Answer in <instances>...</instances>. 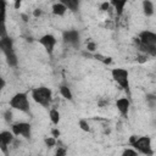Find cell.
<instances>
[{
	"instance_id": "1",
	"label": "cell",
	"mask_w": 156,
	"mask_h": 156,
	"mask_svg": "<svg viewBox=\"0 0 156 156\" xmlns=\"http://www.w3.org/2000/svg\"><path fill=\"white\" fill-rule=\"evenodd\" d=\"M130 145L134 147V150L139 154H143L145 156H152L154 150L151 146V138L150 136H136L132 135L129 139Z\"/></svg>"
},
{
	"instance_id": "2",
	"label": "cell",
	"mask_w": 156,
	"mask_h": 156,
	"mask_svg": "<svg viewBox=\"0 0 156 156\" xmlns=\"http://www.w3.org/2000/svg\"><path fill=\"white\" fill-rule=\"evenodd\" d=\"M32 99L43 107H49L52 101V91L48 87H38L30 91Z\"/></svg>"
},
{
	"instance_id": "3",
	"label": "cell",
	"mask_w": 156,
	"mask_h": 156,
	"mask_svg": "<svg viewBox=\"0 0 156 156\" xmlns=\"http://www.w3.org/2000/svg\"><path fill=\"white\" fill-rule=\"evenodd\" d=\"M9 105L11 108L24 112V113H29L30 111V105H29V100H28V95L26 93H17L15 94L10 101Z\"/></svg>"
},
{
	"instance_id": "4",
	"label": "cell",
	"mask_w": 156,
	"mask_h": 156,
	"mask_svg": "<svg viewBox=\"0 0 156 156\" xmlns=\"http://www.w3.org/2000/svg\"><path fill=\"white\" fill-rule=\"evenodd\" d=\"M111 76L113 80L124 90L129 94V72L126 68L117 67L111 69Z\"/></svg>"
},
{
	"instance_id": "5",
	"label": "cell",
	"mask_w": 156,
	"mask_h": 156,
	"mask_svg": "<svg viewBox=\"0 0 156 156\" xmlns=\"http://www.w3.org/2000/svg\"><path fill=\"white\" fill-rule=\"evenodd\" d=\"M11 132L15 136H22L24 139H30L32 136V126L27 122H17L11 126Z\"/></svg>"
},
{
	"instance_id": "6",
	"label": "cell",
	"mask_w": 156,
	"mask_h": 156,
	"mask_svg": "<svg viewBox=\"0 0 156 156\" xmlns=\"http://www.w3.org/2000/svg\"><path fill=\"white\" fill-rule=\"evenodd\" d=\"M62 39H63V43L74 48V49H78L79 45H80V34L77 29H67L62 33Z\"/></svg>"
},
{
	"instance_id": "7",
	"label": "cell",
	"mask_w": 156,
	"mask_h": 156,
	"mask_svg": "<svg viewBox=\"0 0 156 156\" xmlns=\"http://www.w3.org/2000/svg\"><path fill=\"white\" fill-rule=\"evenodd\" d=\"M13 140H15V135L12 134V132L9 130L0 132V151L5 156H9V145L12 144Z\"/></svg>"
},
{
	"instance_id": "8",
	"label": "cell",
	"mask_w": 156,
	"mask_h": 156,
	"mask_svg": "<svg viewBox=\"0 0 156 156\" xmlns=\"http://www.w3.org/2000/svg\"><path fill=\"white\" fill-rule=\"evenodd\" d=\"M57 40L55 38V35L52 34H44L43 37L39 38V44L45 49V51L51 56L52 52H54V49H55V45H56Z\"/></svg>"
},
{
	"instance_id": "9",
	"label": "cell",
	"mask_w": 156,
	"mask_h": 156,
	"mask_svg": "<svg viewBox=\"0 0 156 156\" xmlns=\"http://www.w3.org/2000/svg\"><path fill=\"white\" fill-rule=\"evenodd\" d=\"M0 51L6 56L13 55L15 49H13V41L10 37H5V38H0Z\"/></svg>"
},
{
	"instance_id": "10",
	"label": "cell",
	"mask_w": 156,
	"mask_h": 156,
	"mask_svg": "<svg viewBox=\"0 0 156 156\" xmlns=\"http://www.w3.org/2000/svg\"><path fill=\"white\" fill-rule=\"evenodd\" d=\"M116 107L123 117H128L129 107H130V100L128 98H119L116 101Z\"/></svg>"
},
{
	"instance_id": "11",
	"label": "cell",
	"mask_w": 156,
	"mask_h": 156,
	"mask_svg": "<svg viewBox=\"0 0 156 156\" xmlns=\"http://www.w3.org/2000/svg\"><path fill=\"white\" fill-rule=\"evenodd\" d=\"M110 5L113 6V9H115V11H116V15H117L118 17H121L122 13H123L124 6L127 5V0H112V1L110 2Z\"/></svg>"
},
{
	"instance_id": "12",
	"label": "cell",
	"mask_w": 156,
	"mask_h": 156,
	"mask_svg": "<svg viewBox=\"0 0 156 156\" xmlns=\"http://www.w3.org/2000/svg\"><path fill=\"white\" fill-rule=\"evenodd\" d=\"M51 11H52V13H54L55 16H63V15L67 12V9H66V6L60 1V2H56V4L52 5Z\"/></svg>"
},
{
	"instance_id": "13",
	"label": "cell",
	"mask_w": 156,
	"mask_h": 156,
	"mask_svg": "<svg viewBox=\"0 0 156 156\" xmlns=\"http://www.w3.org/2000/svg\"><path fill=\"white\" fill-rule=\"evenodd\" d=\"M143 11H144V15L146 17H150L154 15V2L150 1V0H144L143 1Z\"/></svg>"
},
{
	"instance_id": "14",
	"label": "cell",
	"mask_w": 156,
	"mask_h": 156,
	"mask_svg": "<svg viewBox=\"0 0 156 156\" xmlns=\"http://www.w3.org/2000/svg\"><path fill=\"white\" fill-rule=\"evenodd\" d=\"M58 90H60V94L62 95V98H65L66 100H69V101L73 100V94H72V91H71V89H69L68 85L61 84L60 88H58Z\"/></svg>"
},
{
	"instance_id": "15",
	"label": "cell",
	"mask_w": 156,
	"mask_h": 156,
	"mask_svg": "<svg viewBox=\"0 0 156 156\" xmlns=\"http://www.w3.org/2000/svg\"><path fill=\"white\" fill-rule=\"evenodd\" d=\"M61 2L66 6L67 10H71V11H73V12H76V11L78 10L79 4H80L78 0H62Z\"/></svg>"
},
{
	"instance_id": "16",
	"label": "cell",
	"mask_w": 156,
	"mask_h": 156,
	"mask_svg": "<svg viewBox=\"0 0 156 156\" xmlns=\"http://www.w3.org/2000/svg\"><path fill=\"white\" fill-rule=\"evenodd\" d=\"M49 117H50L51 122H52L55 126H57V124H58L60 118H61L60 112H58V110H56V108H51V110L49 111Z\"/></svg>"
},
{
	"instance_id": "17",
	"label": "cell",
	"mask_w": 156,
	"mask_h": 156,
	"mask_svg": "<svg viewBox=\"0 0 156 156\" xmlns=\"http://www.w3.org/2000/svg\"><path fill=\"white\" fill-rule=\"evenodd\" d=\"M6 1L0 0V24L5 23L6 20Z\"/></svg>"
},
{
	"instance_id": "18",
	"label": "cell",
	"mask_w": 156,
	"mask_h": 156,
	"mask_svg": "<svg viewBox=\"0 0 156 156\" xmlns=\"http://www.w3.org/2000/svg\"><path fill=\"white\" fill-rule=\"evenodd\" d=\"M5 58H6V63H7L10 67H17V65H18V60H17L16 54L10 55V56H6Z\"/></svg>"
},
{
	"instance_id": "19",
	"label": "cell",
	"mask_w": 156,
	"mask_h": 156,
	"mask_svg": "<svg viewBox=\"0 0 156 156\" xmlns=\"http://www.w3.org/2000/svg\"><path fill=\"white\" fill-rule=\"evenodd\" d=\"M146 102H147V105H149L151 108H154L155 105H156V96H155L154 94H147V95H146Z\"/></svg>"
},
{
	"instance_id": "20",
	"label": "cell",
	"mask_w": 156,
	"mask_h": 156,
	"mask_svg": "<svg viewBox=\"0 0 156 156\" xmlns=\"http://www.w3.org/2000/svg\"><path fill=\"white\" fill-rule=\"evenodd\" d=\"M78 126H79V128H80L82 130H84V132H90V126H89V123H88L87 119H79Z\"/></svg>"
},
{
	"instance_id": "21",
	"label": "cell",
	"mask_w": 156,
	"mask_h": 156,
	"mask_svg": "<svg viewBox=\"0 0 156 156\" xmlns=\"http://www.w3.org/2000/svg\"><path fill=\"white\" fill-rule=\"evenodd\" d=\"M4 119H5V122L6 123H11L12 122V117H13V115H12V111H11V108H7L6 111H4Z\"/></svg>"
},
{
	"instance_id": "22",
	"label": "cell",
	"mask_w": 156,
	"mask_h": 156,
	"mask_svg": "<svg viewBox=\"0 0 156 156\" xmlns=\"http://www.w3.org/2000/svg\"><path fill=\"white\" fill-rule=\"evenodd\" d=\"M44 143H45V145H46L48 147H52V146L56 145V139L52 138V136H49V138H45V139H44Z\"/></svg>"
},
{
	"instance_id": "23",
	"label": "cell",
	"mask_w": 156,
	"mask_h": 156,
	"mask_svg": "<svg viewBox=\"0 0 156 156\" xmlns=\"http://www.w3.org/2000/svg\"><path fill=\"white\" fill-rule=\"evenodd\" d=\"M121 156H138V152L134 149H126V150H123Z\"/></svg>"
},
{
	"instance_id": "24",
	"label": "cell",
	"mask_w": 156,
	"mask_h": 156,
	"mask_svg": "<svg viewBox=\"0 0 156 156\" xmlns=\"http://www.w3.org/2000/svg\"><path fill=\"white\" fill-rule=\"evenodd\" d=\"M5 37H9V34H7L5 23H2V24H0V38H5Z\"/></svg>"
},
{
	"instance_id": "25",
	"label": "cell",
	"mask_w": 156,
	"mask_h": 156,
	"mask_svg": "<svg viewBox=\"0 0 156 156\" xmlns=\"http://www.w3.org/2000/svg\"><path fill=\"white\" fill-rule=\"evenodd\" d=\"M136 60H138V62H139V63H144V62H146V61L149 60V56H147V55H145V54H140V55L138 56V58H136Z\"/></svg>"
},
{
	"instance_id": "26",
	"label": "cell",
	"mask_w": 156,
	"mask_h": 156,
	"mask_svg": "<svg viewBox=\"0 0 156 156\" xmlns=\"http://www.w3.org/2000/svg\"><path fill=\"white\" fill-rule=\"evenodd\" d=\"M95 48H96V44L94 41H89L87 44V50L88 51H95Z\"/></svg>"
},
{
	"instance_id": "27",
	"label": "cell",
	"mask_w": 156,
	"mask_h": 156,
	"mask_svg": "<svg viewBox=\"0 0 156 156\" xmlns=\"http://www.w3.org/2000/svg\"><path fill=\"white\" fill-rule=\"evenodd\" d=\"M54 156H66V150L63 147H58Z\"/></svg>"
},
{
	"instance_id": "28",
	"label": "cell",
	"mask_w": 156,
	"mask_h": 156,
	"mask_svg": "<svg viewBox=\"0 0 156 156\" xmlns=\"http://www.w3.org/2000/svg\"><path fill=\"white\" fill-rule=\"evenodd\" d=\"M5 85H6V82H5V79H4L2 77H0V93L2 91V89L5 88Z\"/></svg>"
},
{
	"instance_id": "29",
	"label": "cell",
	"mask_w": 156,
	"mask_h": 156,
	"mask_svg": "<svg viewBox=\"0 0 156 156\" xmlns=\"http://www.w3.org/2000/svg\"><path fill=\"white\" fill-rule=\"evenodd\" d=\"M110 6H111V5H110V2H102V4H101V10H102V11H105V10L110 9Z\"/></svg>"
},
{
	"instance_id": "30",
	"label": "cell",
	"mask_w": 156,
	"mask_h": 156,
	"mask_svg": "<svg viewBox=\"0 0 156 156\" xmlns=\"http://www.w3.org/2000/svg\"><path fill=\"white\" fill-rule=\"evenodd\" d=\"M33 16H34V17L41 16V10H40V9H35V10L33 11Z\"/></svg>"
},
{
	"instance_id": "31",
	"label": "cell",
	"mask_w": 156,
	"mask_h": 156,
	"mask_svg": "<svg viewBox=\"0 0 156 156\" xmlns=\"http://www.w3.org/2000/svg\"><path fill=\"white\" fill-rule=\"evenodd\" d=\"M51 133H52V138H55V139L60 135V130H58V129H56V128H55V129H52V130H51Z\"/></svg>"
},
{
	"instance_id": "32",
	"label": "cell",
	"mask_w": 156,
	"mask_h": 156,
	"mask_svg": "<svg viewBox=\"0 0 156 156\" xmlns=\"http://www.w3.org/2000/svg\"><path fill=\"white\" fill-rule=\"evenodd\" d=\"M21 5H22V1L21 0H17L16 2H15V9L17 10V9H20L21 7Z\"/></svg>"
},
{
	"instance_id": "33",
	"label": "cell",
	"mask_w": 156,
	"mask_h": 156,
	"mask_svg": "<svg viewBox=\"0 0 156 156\" xmlns=\"http://www.w3.org/2000/svg\"><path fill=\"white\" fill-rule=\"evenodd\" d=\"M102 62L104 63H111V57H104Z\"/></svg>"
},
{
	"instance_id": "34",
	"label": "cell",
	"mask_w": 156,
	"mask_h": 156,
	"mask_svg": "<svg viewBox=\"0 0 156 156\" xmlns=\"http://www.w3.org/2000/svg\"><path fill=\"white\" fill-rule=\"evenodd\" d=\"M108 104V101L107 100H104V101H99V105L100 106H104V105H107Z\"/></svg>"
},
{
	"instance_id": "35",
	"label": "cell",
	"mask_w": 156,
	"mask_h": 156,
	"mask_svg": "<svg viewBox=\"0 0 156 156\" xmlns=\"http://www.w3.org/2000/svg\"><path fill=\"white\" fill-rule=\"evenodd\" d=\"M21 16H22V18H23V21H24V22H27V21H28V16H27V15H24V13H22Z\"/></svg>"
}]
</instances>
